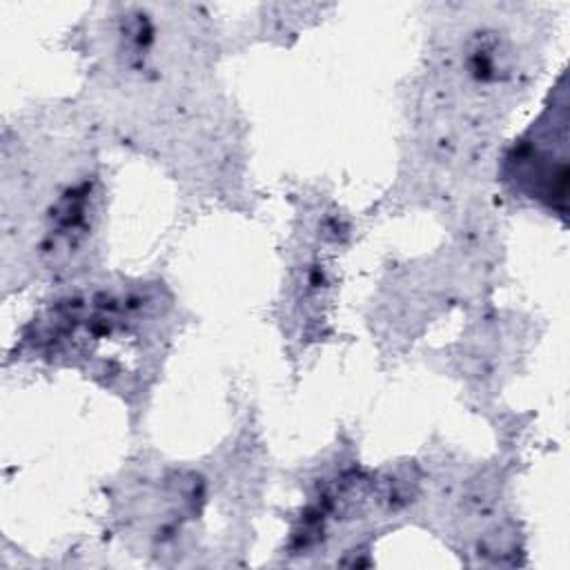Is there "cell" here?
<instances>
[{"label": "cell", "mask_w": 570, "mask_h": 570, "mask_svg": "<svg viewBox=\"0 0 570 570\" xmlns=\"http://www.w3.org/2000/svg\"><path fill=\"white\" fill-rule=\"evenodd\" d=\"M566 105H552L517 140L505 158V180L514 191L554 207L566 194Z\"/></svg>", "instance_id": "obj_1"}]
</instances>
